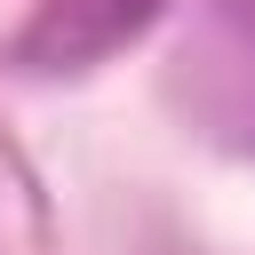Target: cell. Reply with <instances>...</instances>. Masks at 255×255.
<instances>
[{"mask_svg":"<svg viewBox=\"0 0 255 255\" xmlns=\"http://www.w3.org/2000/svg\"><path fill=\"white\" fill-rule=\"evenodd\" d=\"M167 0H40L32 24L16 32V64L32 72H88L112 48H128Z\"/></svg>","mask_w":255,"mask_h":255,"instance_id":"cell-1","label":"cell"}]
</instances>
